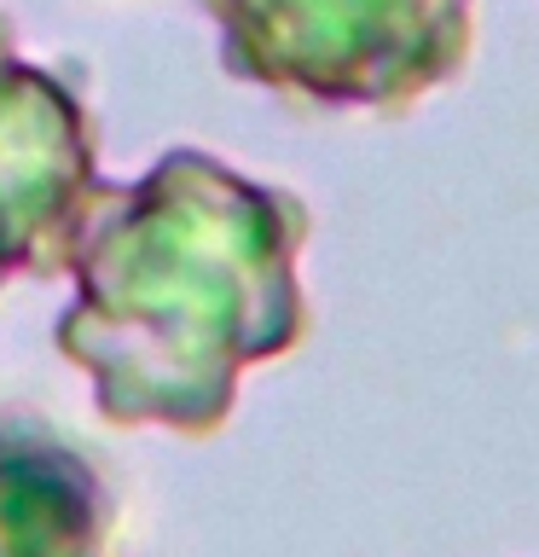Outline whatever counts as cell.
<instances>
[{
	"instance_id": "1",
	"label": "cell",
	"mask_w": 539,
	"mask_h": 557,
	"mask_svg": "<svg viewBox=\"0 0 539 557\" xmlns=\"http://www.w3.org/2000/svg\"><path fill=\"white\" fill-rule=\"evenodd\" d=\"M308 233L290 186L198 146L163 151L139 181H104L64 250L76 296L52 325L104 424L215 435L243 372L308 337Z\"/></svg>"
},
{
	"instance_id": "2",
	"label": "cell",
	"mask_w": 539,
	"mask_h": 557,
	"mask_svg": "<svg viewBox=\"0 0 539 557\" xmlns=\"http://www.w3.org/2000/svg\"><path fill=\"white\" fill-rule=\"evenodd\" d=\"M233 82L308 111L406 116L469 70L476 0H203Z\"/></svg>"
},
{
	"instance_id": "3",
	"label": "cell",
	"mask_w": 539,
	"mask_h": 557,
	"mask_svg": "<svg viewBox=\"0 0 539 557\" xmlns=\"http://www.w3.org/2000/svg\"><path fill=\"white\" fill-rule=\"evenodd\" d=\"M99 191V134L76 70L24 59L0 17V290L64 268Z\"/></svg>"
},
{
	"instance_id": "4",
	"label": "cell",
	"mask_w": 539,
	"mask_h": 557,
	"mask_svg": "<svg viewBox=\"0 0 539 557\" xmlns=\"http://www.w3.org/2000/svg\"><path fill=\"white\" fill-rule=\"evenodd\" d=\"M111 487L64 435L0 412V557H116Z\"/></svg>"
}]
</instances>
